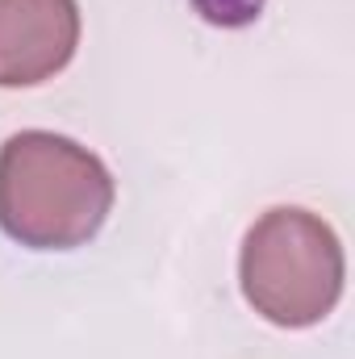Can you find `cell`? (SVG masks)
<instances>
[{"mask_svg":"<svg viewBox=\"0 0 355 359\" xmlns=\"http://www.w3.org/2000/svg\"><path fill=\"white\" fill-rule=\"evenodd\" d=\"M196 13L209 21V25H222V29H239V25H251L260 13H264V0H192Z\"/></svg>","mask_w":355,"mask_h":359,"instance_id":"277c9868","label":"cell"},{"mask_svg":"<svg viewBox=\"0 0 355 359\" xmlns=\"http://www.w3.org/2000/svg\"><path fill=\"white\" fill-rule=\"evenodd\" d=\"M239 280L247 305L264 322L284 330L318 326L343 297V243L330 230V222H322L309 209H267L243 238Z\"/></svg>","mask_w":355,"mask_h":359,"instance_id":"7a4b0ae2","label":"cell"},{"mask_svg":"<svg viewBox=\"0 0 355 359\" xmlns=\"http://www.w3.org/2000/svg\"><path fill=\"white\" fill-rule=\"evenodd\" d=\"M113 176L76 138L21 130L0 147V230L29 251H76L113 213Z\"/></svg>","mask_w":355,"mask_h":359,"instance_id":"6da1fadb","label":"cell"},{"mask_svg":"<svg viewBox=\"0 0 355 359\" xmlns=\"http://www.w3.org/2000/svg\"><path fill=\"white\" fill-rule=\"evenodd\" d=\"M80 46L76 0H0V88L55 80Z\"/></svg>","mask_w":355,"mask_h":359,"instance_id":"3957f363","label":"cell"}]
</instances>
